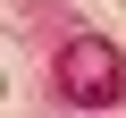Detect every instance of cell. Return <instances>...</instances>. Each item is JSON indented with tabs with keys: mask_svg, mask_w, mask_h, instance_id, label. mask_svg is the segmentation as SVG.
Returning a JSON list of instances; mask_svg holds the SVG:
<instances>
[{
	"mask_svg": "<svg viewBox=\"0 0 126 118\" xmlns=\"http://www.w3.org/2000/svg\"><path fill=\"white\" fill-rule=\"evenodd\" d=\"M59 93H67L76 110L126 101V51L109 34H67V51H59Z\"/></svg>",
	"mask_w": 126,
	"mask_h": 118,
	"instance_id": "obj_1",
	"label": "cell"
}]
</instances>
